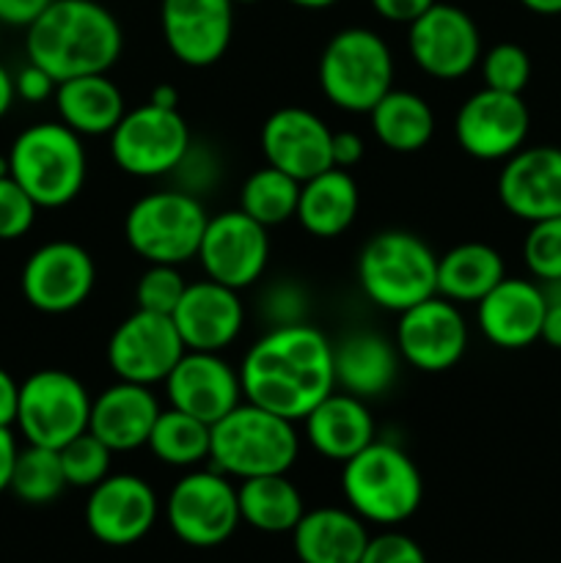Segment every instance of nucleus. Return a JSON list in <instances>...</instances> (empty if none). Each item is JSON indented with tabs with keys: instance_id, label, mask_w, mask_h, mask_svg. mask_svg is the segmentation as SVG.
<instances>
[{
	"instance_id": "nucleus-46",
	"label": "nucleus",
	"mask_w": 561,
	"mask_h": 563,
	"mask_svg": "<svg viewBox=\"0 0 561 563\" xmlns=\"http://www.w3.org/2000/svg\"><path fill=\"white\" fill-rule=\"evenodd\" d=\"M377 16L385 22H396V25H410L416 22L435 0H369Z\"/></svg>"
},
{
	"instance_id": "nucleus-5",
	"label": "nucleus",
	"mask_w": 561,
	"mask_h": 563,
	"mask_svg": "<svg viewBox=\"0 0 561 563\" xmlns=\"http://www.w3.org/2000/svg\"><path fill=\"white\" fill-rule=\"evenodd\" d=\"M341 493L363 522L399 526L421 506L424 482L407 451L388 440H374L344 462Z\"/></svg>"
},
{
	"instance_id": "nucleus-36",
	"label": "nucleus",
	"mask_w": 561,
	"mask_h": 563,
	"mask_svg": "<svg viewBox=\"0 0 561 563\" xmlns=\"http://www.w3.org/2000/svg\"><path fill=\"white\" fill-rule=\"evenodd\" d=\"M66 487H69V484H66L58 451L31 443H28L25 449L16 451L9 489L22 500V504H53Z\"/></svg>"
},
{
	"instance_id": "nucleus-41",
	"label": "nucleus",
	"mask_w": 561,
	"mask_h": 563,
	"mask_svg": "<svg viewBox=\"0 0 561 563\" xmlns=\"http://www.w3.org/2000/svg\"><path fill=\"white\" fill-rule=\"evenodd\" d=\"M170 176L176 179V190L201 198L207 196L212 187L220 185L223 165H220L218 152H215L212 146L193 141L190 146H187V152L182 154L179 165L170 170Z\"/></svg>"
},
{
	"instance_id": "nucleus-53",
	"label": "nucleus",
	"mask_w": 561,
	"mask_h": 563,
	"mask_svg": "<svg viewBox=\"0 0 561 563\" xmlns=\"http://www.w3.org/2000/svg\"><path fill=\"white\" fill-rule=\"evenodd\" d=\"M148 102L160 104V108H176V104H179V93H176V88L168 86V82H160V86H154Z\"/></svg>"
},
{
	"instance_id": "nucleus-48",
	"label": "nucleus",
	"mask_w": 561,
	"mask_h": 563,
	"mask_svg": "<svg viewBox=\"0 0 561 563\" xmlns=\"http://www.w3.org/2000/svg\"><path fill=\"white\" fill-rule=\"evenodd\" d=\"M363 146L361 135L355 132H333V168L350 170L352 165H358L363 159Z\"/></svg>"
},
{
	"instance_id": "nucleus-52",
	"label": "nucleus",
	"mask_w": 561,
	"mask_h": 563,
	"mask_svg": "<svg viewBox=\"0 0 561 563\" xmlns=\"http://www.w3.org/2000/svg\"><path fill=\"white\" fill-rule=\"evenodd\" d=\"M14 99H16L14 75H11V71L6 69L3 64H0V119H3V115L9 113L11 104H14Z\"/></svg>"
},
{
	"instance_id": "nucleus-33",
	"label": "nucleus",
	"mask_w": 561,
	"mask_h": 563,
	"mask_svg": "<svg viewBox=\"0 0 561 563\" xmlns=\"http://www.w3.org/2000/svg\"><path fill=\"white\" fill-rule=\"evenodd\" d=\"M237 500L242 522L264 533H292L306 515L300 489L286 478V473L245 478L237 487Z\"/></svg>"
},
{
	"instance_id": "nucleus-16",
	"label": "nucleus",
	"mask_w": 561,
	"mask_h": 563,
	"mask_svg": "<svg viewBox=\"0 0 561 563\" xmlns=\"http://www.w3.org/2000/svg\"><path fill=\"white\" fill-rule=\"evenodd\" d=\"M97 284L91 253L69 240L36 247L22 267V295L42 313H69L88 300Z\"/></svg>"
},
{
	"instance_id": "nucleus-47",
	"label": "nucleus",
	"mask_w": 561,
	"mask_h": 563,
	"mask_svg": "<svg viewBox=\"0 0 561 563\" xmlns=\"http://www.w3.org/2000/svg\"><path fill=\"white\" fill-rule=\"evenodd\" d=\"M53 0H0V25L28 27Z\"/></svg>"
},
{
	"instance_id": "nucleus-9",
	"label": "nucleus",
	"mask_w": 561,
	"mask_h": 563,
	"mask_svg": "<svg viewBox=\"0 0 561 563\" xmlns=\"http://www.w3.org/2000/svg\"><path fill=\"white\" fill-rule=\"evenodd\" d=\"M88 388L64 368H38L20 383L14 427L25 443L55 449L88 432L91 418Z\"/></svg>"
},
{
	"instance_id": "nucleus-49",
	"label": "nucleus",
	"mask_w": 561,
	"mask_h": 563,
	"mask_svg": "<svg viewBox=\"0 0 561 563\" xmlns=\"http://www.w3.org/2000/svg\"><path fill=\"white\" fill-rule=\"evenodd\" d=\"M16 401H20V383L0 366V427H14Z\"/></svg>"
},
{
	"instance_id": "nucleus-2",
	"label": "nucleus",
	"mask_w": 561,
	"mask_h": 563,
	"mask_svg": "<svg viewBox=\"0 0 561 563\" xmlns=\"http://www.w3.org/2000/svg\"><path fill=\"white\" fill-rule=\"evenodd\" d=\"M121 47L119 20L97 0H53L25 27L28 60L58 82L102 75L119 60Z\"/></svg>"
},
{
	"instance_id": "nucleus-3",
	"label": "nucleus",
	"mask_w": 561,
	"mask_h": 563,
	"mask_svg": "<svg viewBox=\"0 0 561 563\" xmlns=\"http://www.w3.org/2000/svg\"><path fill=\"white\" fill-rule=\"evenodd\" d=\"M9 174L38 209H61L82 192L88 157L82 137L64 121L25 126L9 148Z\"/></svg>"
},
{
	"instance_id": "nucleus-14",
	"label": "nucleus",
	"mask_w": 561,
	"mask_h": 563,
	"mask_svg": "<svg viewBox=\"0 0 561 563\" xmlns=\"http://www.w3.org/2000/svg\"><path fill=\"white\" fill-rule=\"evenodd\" d=\"M187 346L174 319L138 308L113 330L108 341V363L124 383L157 385L165 383Z\"/></svg>"
},
{
	"instance_id": "nucleus-32",
	"label": "nucleus",
	"mask_w": 561,
	"mask_h": 563,
	"mask_svg": "<svg viewBox=\"0 0 561 563\" xmlns=\"http://www.w3.org/2000/svg\"><path fill=\"white\" fill-rule=\"evenodd\" d=\"M372 132L385 148L396 154L421 152L435 135V113L424 97L391 88L372 110Z\"/></svg>"
},
{
	"instance_id": "nucleus-8",
	"label": "nucleus",
	"mask_w": 561,
	"mask_h": 563,
	"mask_svg": "<svg viewBox=\"0 0 561 563\" xmlns=\"http://www.w3.org/2000/svg\"><path fill=\"white\" fill-rule=\"evenodd\" d=\"M201 198L182 190H157L138 198L124 218L127 245L148 264H179L196 258L207 229Z\"/></svg>"
},
{
	"instance_id": "nucleus-43",
	"label": "nucleus",
	"mask_w": 561,
	"mask_h": 563,
	"mask_svg": "<svg viewBox=\"0 0 561 563\" xmlns=\"http://www.w3.org/2000/svg\"><path fill=\"white\" fill-rule=\"evenodd\" d=\"M38 207L11 174L0 176V242H14L25 236L36 223Z\"/></svg>"
},
{
	"instance_id": "nucleus-27",
	"label": "nucleus",
	"mask_w": 561,
	"mask_h": 563,
	"mask_svg": "<svg viewBox=\"0 0 561 563\" xmlns=\"http://www.w3.org/2000/svg\"><path fill=\"white\" fill-rule=\"evenodd\" d=\"M302 423H306V440L311 443V449L324 460L341 462V465L377 440L374 438L377 429H374V418L366 401L344 394V390H333L330 396H324L302 418Z\"/></svg>"
},
{
	"instance_id": "nucleus-54",
	"label": "nucleus",
	"mask_w": 561,
	"mask_h": 563,
	"mask_svg": "<svg viewBox=\"0 0 561 563\" xmlns=\"http://www.w3.org/2000/svg\"><path fill=\"white\" fill-rule=\"evenodd\" d=\"M522 9H528L531 14L539 16H556L561 14V0H517Z\"/></svg>"
},
{
	"instance_id": "nucleus-38",
	"label": "nucleus",
	"mask_w": 561,
	"mask_h": 563,
	"mask_svg": "<svg viewBox=\"0 0 561 563\" xmlns=\"http://www.w3.org/2000/svg\"><path fill=\"white\" fill-rule=\"evenodd\" d=\"M484 88L506 93H522L531 80V58L515 42H501L482 55Z\"/></svg>"
},
{
	"instance_id": "nucleus-28",
	"label": "nucleus",
	"mask_w": 561,
	"mask_h": 563,
	"mask_svg": "<svg viewBox=\"0 0 561 563\" xmlns=\"http://www.w3.org/2000/svg\"><path fill=\"white\" fill-rule=\"evenodd\" d=\"M366 522L352 509L324 506L300 517L292 548L300 563H358L369 544Z\"/></svg>"
},
{
	"instance_id": "nucleus-31",
	"label": "nucleus",
	"mask_w": 561,
	"mask_h": 563,
	"mask_svg": "<svg viewBox=\"0 0 561 563\" xmlns=\"http://www.w3.org/2000/svg\"><path fill=\"white\" fill-rule=\"evenodd\" d=\"M504 278V256L487 242H462L438 256V295L451 302H479Z\"/></svg>"
},
{
	"instance_id": "nucleus-37",
	"label": "nucleus",
	"mask_w": 561,
	"mask_h": 563,
	"mask_svg": "<svg viewBox=\"0 0 561 563\" xmlns=\"http://www.w3.org/2000/svg\"><path fill=\"white\" fill-rule=\"evenodd\" d=\"M58 456L69 487L91 489L102 478L110 476V456H113V451L91 432L77 434L75 440L61 445Z\"/></svg>"
},
{
	"instance_id": "nucleus-15",
	"label": "nucleus",
	"mask_w": 561,
	"mask_h": 563,
	"mask_svg": "<svg viewBox=\"0 0 561 563\" xmlns=\"http://www.w3.org/2000/svg\"><path fill=\"white\" fill-rule=\"evenodd\" d=\"M196 258L207 278L231 289H248L264 275L270 262L267 225L248 218L242 209H229L207 220Z\"/></svg>"
},
{
	"instance_id": "nucleus-22",
	"label": "nucleus",
	"mask_w": 561,
	"mask_h": 563,
	"mask_svg": "<svg viewBox=\"0 0 561 563\" xmlns=\"http://www.w3.org/2000/svg\"><path fill=\"white\" fill-rule=\"evenodd\" d=\"M498 201L512 218L537 223L561 214V148L522 146L504 159Z\"/></svg>"
},
{
	"instance_id": "nucleus-35",
	"label": "nucleus",
	"mask_w": 561,
	"mask_h": 563,
	"mask_svg": "<svg viewBox=\"0 0 561 563\" xmlns=\"http://www.w3.org/2000/svg\"><path fill=\"white\" fill-rule=\"evenodd\" d=\"M297 201H300V181L273 165L253 170L240 190L242 212L267 229L295 218Z\"/></svg>"
},
{
	"instance_id": "nucleus-55",
	"label": "nucleus",
	"mask_w": 561,
	"mask_h": 563,
	"mask_svg": "<svg viewBox=\"0 0 561 563\" xmlns=\"http://www.w3.org/2000/svg\"><path fill=\"white\" fill-rule=\"evenodd\" d=\"M292 5H300V9H308V11H319V9H330V5H336L339 0H289Z\"/></svg>"
},
{
	"instance_id": "nucleus-50",
	"label": "nucleus",
	"mask_w": 561,
	"mask_h": 563,
	"mask_svg": "<svg viewBox=\"0 0 561 563\" xmlns=\"http://www.w3.org/2000/svg\"><path fill=\"white\" fill-rule=\"evenodd\" d=\"M16 438L9 427H0V495L9 489L11 471H14L16 460Z\"/></svg>"
},
{
	"instance_id": "nucleus-44",
	"label": "nucleus",
	"mask_w": 561,
	"mask_h": 563,
	"mask_svg": "<svg viewBox=\"0 0 561 563\" xmlns=\"http://www.w3.org/2000/svg\"><path fill=\"white\" fill-rule=\"evenodd\" d=\"M358 563H427V555H424L421 544L416 539L388 531L369 539Z\"/></svg>"
},
{
	"instance_id": "nucleus-1",
	"label": "nucleus",
	"mask_w": 561,
	"mask_h": 563,
	"mask_svg": "<svg viewBox=\"0 0 561 563\" xmlns=\"http://www.w3.org/2000/svg\"><path fill=\"white\" fill-rule=\"evenodd\" d=\"M242 399L286 421H302L336 390L333 344L311 322L270 328L240 366Z\"/></svg>"
},
{
	"instance_id": "nucleus-7",
	"label": "nucleus",
	"mask_w": 561,
	"mask_h": 563,
	"mask_svg": "<svg viewBox=\"0 0 561 563\" xmlns=\"http://www.w3.org/2000/svg\"><path fill=\"white\" fill-rule=\"evenodd\" d=\"M319 88L346 113H369L394 88V55L369 27H344L319 55Z\"/></svg>"
},
{
	"instance_id": "nucleus-29",
	"label": "nucleus",
	"mask_w": 561,
	"mask_h": 563,
	"mask_svg": "<svg viewBox=\"0 0 561 563\" xmlns=\"http://www.w3.org/2000/svg\"><path fill=\"white\" fill-rule=\"evenodd\" d=\"M53 99L61 121L80 137L110 135L127 113L124 93L110 80L108 71L58 82Z\"/></svg>"
},
{
	"instance_id": "nucleus-17",
	"label": "nucleus",
	"mask_w": 561,
	"mask_h": 563,
	"mask_svg": "<svg viewBox=\"0 0 561 563\" xmlns=\"http://www.w3.org/2000/svg\"><path fill=\"white\" fill-rule=\"evenodd\" d=\"M394 344L402 361L418 372H449L468 350L465 317L457 302L435 295L399 313Z\"/></svg>"
},
{
	"instance_id": "nucleus-21",
	"label": "nucleus",
	"mask_w": 561,
	"mask_h": 563,
	"mask_svg": "<svg viewBox=\"0 0 561 563\" xmlns=\"http://www.w3.org/2000/svg\"><path fill=\"white\" fill-rule=\"evenodd\" d=\"M165 394L170 407L212 427L242 401L240 372L220 352L187 350L165 377Z\"/></svg>"
},
{
	"instance_id": "nucleus-20",
	"label": "nucleus",
	"mask_w": 561,
	"mask_h": 563,
	"mask_svg": "<svg viewBox=\"0 0 561 563\" xmlns=\"http://www.w3.org/2000/svg\"><path fill=\"white\" fill-rule=\"evenodd\" d=\"M262 152L267 165L302 185L333 168V130L306 108H280L264 121Z\"/></svg>"
},
{
	"instance_id": "nucleus-34",
	"label": "nucleus",
	"mask_w": 561,
	"mask_h": 563,
	"mask_svg": "<svg viewBox=\"0 0 561 563\" xmlns=\"http://www.w3.org/2000/svg\"><path fill=\"white\" fill-rule=\"evenodd\" d=\"M209 443H212L209 423L170 407V410H160L146 445L163 465L196 467L209 460Z\"/></svg>"
},
{
	"instance_id": "nucleus-51",
	"label": "nucleus",
	"mask_w": 561,
	"mask_h": 563,
	"mask_svg": "<svg viewBox=\"0 0 561 563\" xmlns=\"http://www.w3.org/2000/svg\"><path fill=\"white\" fill-rule=\"evenodd\" d=\"M539 341H544L550 350H561V302H544V319L542 330H539Z\"/></svg>"
},
{
	"instance_id": "nucleus-45",
	"label": "nucleus",
	"mask_w": 561,
	"mask_h": 563,
	"mask_svg": "<svg viewBox=\"0 0 561 563\" xmlns=\"http://www.w3.org/2000/svg\"><path fill=\"white\" fill-rule=\"evenodd\" d=\"M55 88H58V80L31 60L14 75V91L25 102H44V99L55 97Z\"/></svg>"
},
{
	"instance_id": "nucleus-25",
	"label": "nucleus",
	"mask_w": 561,
	"mask_h": 563,
	"mask_svg": "<svg viewBox=\"0 0 561 563\" xmlns=\"http://www.w3.org/2000/svg\"><path fill=\"white\" fill-rule=\"evenodd\" d=\"M157 416V396L152 394L148 385L119 379L91 401L88 432L97 434L113 454L135 451L148 443Z\"/></svg>"
},
{
	"instance_id": "nucleus-4",
	"label": "nucleus",
	"mask_w": 561,
	"mask_h": 563,
	"mask_svg": "<svg viewBox=\"0 0 561 563\" xmlns=\"http://www.w3.org/2000/svg\"><path fill=\"white\" fill-rule=\"evenodd\" d=\"M297 454L300 438L295 432V421H286L251 401H240L234 410L212 423L209 462L229 478L245 482L289 473Z\"/></svg>"
},
{
	"instance_id": "nucleus-40",
	"label": "nucleus",
	"mask_w": 561,
	"mask_h": 563,
	"mask_svg": "<svg viewBox=\"0 0 561 563\" xmlns=\"http://www.w3.org/2000/svg\"><path fill=\"white\" fill-rule=\"evenodd\" d=\"M185 289L187 284L185 278H182L179 267H174V264H148L146 273L138 278L135 302L143 311L170 317L174 308L179 306Z\"/></svg>"
},
{
	"instance_id": "nucleus-42",
	"label": "nucleus",
	"mask_w": 561,
	"mask_h": 563,
	"mask_svg": "<svg viewBox=\"0 0 561 563\" xmlns=\"http://www.w3.org/2000/svg\"><path fill=\"white\" fill-rule=\"evenodd\" d=\"M262 317L270 328H286V324L308 322V311H311V297H308L306 286L297 280H275L262 291Z\"/></svg>"
},
{
	"instance_id": "nucleus-39",
	"label": "nucleus",
	"mask_w": 561,
	"mask_h": 563,
	"mask_svg": "<svg viewBox=\"0 0 561 563\" xmlns=\"http://www.w3.org/2000/svg\"><path fill=\"white\" fill-rule=\"evenodd\" d=\"M522 262L539 284L561 278V214L528 223V234L522 240Z\"/></svg>"
},
{
	"instance_id": "nucleus-12",
	"label": "nucleus",
	"mask_w": 561,
	"mask_h": 563,
	"mask_svg": "<svg viewBox=\"0 0 561 563\" xmlns=\"http://www.w3.org/2000/svg\"><path fill=\"white\" fill-rule=\"evenodd\" d=\"M407 49L429 77L460 80L482 60V33L465 9L435 0L407 25Z\"/></svg>"
},
{
	"instance_id": "nucleus-26",
	"label": "nucleus",
	"mask_w": 561,
	"mask_h": 563,
	"mask_svg": "<svg viewBox=\"0 0 561 563\" xmlns=\"http://www.w3.org/2000/svg\"><path fill=\"white\" fill-rule=\"evenodd\" d=\"M402 355L394 341L372 330H355L333 344L336 388L369 401L388 394L399 377Z\"/></svg>"
},
{
	"instance_id": "nucleus-13",
	"label": "nucleus",
	"mask_w": 561,
	"mask_h": 563,
	"mask_svg": "<svg viewBox=\"0 0 561 563\" xmlns=\"http://www.w3.org/2000/svg\"><path fill=\"white\" fill-rule=\"evenodd\" d=\"M528 126H531V113L522 102V93L482 88L457 110L454 137L468 157L498 163L526 146Z\"/></svg>"
},
{
	"instance_id": "nucleus-23",
	"label": "nucleus",
	"mask_w": 561,
	"mask_h": 563,
	"mask_svg": "<svg viewBox=\"0 0 561 563\" xmlns=\"http://www.w3.org/2000/svg\"><path fill=\"white\" fill-rule=\"evenodd\" d=\"M170 319L187 350L223 352L240 339L242 324H245V306L240 300V291L207 278L187 284Z\"/></svg>"
},
{
	"instance_id": "nucleus-24",
	"label": "nucleus",
	"mask_w": 561,
	"mask_h": 563,
	"mask_svg": "<svg viewBox=\"0 0 561 563\" xmlns=\"http://www.w3.org/2000/svg\"><path fill=\"white\" fill-rule=\"evenodd\" d=\"M542 319L544 295L539 280L506 275L476 302L479 330L498 350H526L537 344Z\"/></svg>"
},
{
	"instance_id": "nucleus-56",
	"label": "nucleus",
	"mask_w": 561,
	"mask_h": 563,
	"mask_svg": "<svg viewBox=\"0 0 561 563\" xmlns=\"http://www.w3.org/2000/svg\"><path fill=\"white\" fill-rule=\"evenodd\" d=\"M234 5H248V3H258V0H231Z\"/></svg>"
},
{
	"instance_id": "nucleus-10",
	"label": "nucleus",
	"mask_w": 561,
	"mask_h": 563,
	"mask_svg": "<svg viewBox=\"0 0 561 563\" xmlns=\"http://www.w3.org/2000/svg\"><path fill=\"white\" fill-rule=\"evenodd\" d=\"M190 143L193 132L179 110L152 102L127 110L110 132L113 163L138 179L170 176Z\"/></svg>"
},
{
	"instance_id": "nucleus-19",
	"label": "nucleus",
	"mask_w": 561,
	"mask_h": 563,
	"mask_svg": "<svg viewBox=\"0 0 561 563\" xmlns=\"http://www.w3.org/2000/svg\"><path fill=\"white\" fill-rule=\"evenodd\" d=\"M160 515V500L148 482L132 473L102 478L86 500V526L97 542L127 548L146 537Z\"/></svg>"
},
{
	"instance_id": "nucleus-6",
	"label": "nucleus",
	"mask_w": 561,
	"mask_h": 563,
	"mask_svg": "<svg viewBox=\"0 0 561 563\" xmlns=\"http://www.w3.org/2000/svg\"><path fill=\"white\" fill-rule=\"evenodd\" d=\"M358 284L374 306L402 313L438 295V256L413 231H380L361 247Z\"/></svg>"
},
{
	"instance_id": "nucleus-30",
	"label": "nucleus",
	"mask_w": 561,
	"mask_h": 563,
	"mask_svg": "<svg viewBox=\"0 0 561 563\" xmlns=\"http://www.w3.org/2000/svg\"><path fill=\"white\" fill-rule=\"evenodd\" d=\"M358 207H361V192L350 170L328 168L300 185L295 220L311 236L333 240L355 223Z\"/></svg>"
},
{
	"instance_id": "nucleus-18",
	"label": "nucleus",
	"mask_w": 561,
	"mask_h": 563,
	"mask_svg": "<svg viewBox=\"0 0 561 563\" xmlns=\"http://www.w3.org/2000/svg\"><path fill=\"white\" fill-rule=\"evenodd\" d=\"M160 27L165 47L179 64L207 69L218 64L234 36L231 0H163Z\"/></svg>"
},
{
	"instance_id": "nucleus-11",
	"label": "nucleus",
	"mask_w": 561,
	"mask_h": 563,
	"mask_svg": "<svg viewBox=\"0 0 561 563\" xmlns=\"http://www.w3.org/2000/svg\"><path fill=\"white\" fill-rule=\"evenodd\" d=\"M170 531L190 548H218L242 522L237 487L220 471H190L174 484L165 504Z\"/></svg>"
}]
</instances>
